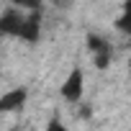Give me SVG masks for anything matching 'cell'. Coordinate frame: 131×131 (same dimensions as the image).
Returning a JSON list of instances; mask_svg holds the SVG:
<instances>
[{
    "instance_id": "obj_1",
    "label": "cell",
    "mask_w": 131,
    "mask_h": 131,
    "mask_svg": "<svg viewBox=\"0 0 131 131\" xmlns=\"http://www.w3.org/2000/svg\"><path fill=\"white\" fill-rule=\"evenodd\" d=\"M88 49L93 54V64L98 70H108L111 62H113V46L108 39H103L100 34H88Z\"/></svg>"
},
{
    "instance_id": "obj_2",
    "label": "cell",
    "mask_w": 131,
    "mask_h": 131,
    "mask_svg": "<svg viewBox=\"0 0 131 131\" xmlns=\"http://www.w3.org/2000/svg\"><path fill=\"white\" fill-rule=\"evenodd\" d=\"M82 90H85L82 70H80V67H72V70H70V75L64 77L62 88H59V95L67 100V103H80V100H82Z\"/></svg>"
},
{
    "instance_id": "obj_3",
    "label": "cell",
    "mask_w": 131,
    "mask_h": 131,
    "mask_svg": "<svg viewBox=\"0 0 131 131\" xmlns=\"http://www.w3.org/2000/svg\"><path fill=\"white\" fill-rule=\"evenodd\" d=\"M23 21H26V10L23 8H5L3 16H0V31H3L5 36H21V28H23Z\"/></svg>"
},
{
    "instance_id": "obj_4",
    "label": "cell",
    "mask_w": 131,
    "mask_h": 131,
    "mask_svg": "<svg viewBox=\"0 0 131 131\" xmlns=\"http://www.w3.org/2000/svg\"><path fill=\"white\" fill-rule=\"evenodd\" d=\"M21 41H28V44H36L41 39V8L39 10H26V21H23V28H21Z\"/></svg>"
},
{
    "instance_id": "obj_5",
    "label": "cell",
    "mask_w": 131,
    "mask_h": 131,
    "mask_svg": "<svg viewBox=\"0 0 131 131\" xmlns=\"http://www.w3.org/2000/svg\"><path fill=\"white\" fill-rule=\"evenodd\" d=\"M28 100V88H13L8 90L3 98H0V111L3 113H13V111H21Z\"/></svg>"
},
{
    "instance_id": "obj_6",
    "label": "cell",
    "mask_w": 131,
    "mask_h": 131,
    "mask_svg": "<svg viewBox=\"0 0 131 131\" xmlns=\"http://www.w3.org/2000/svg\"><path fill=\"white\" fill-rule=\"evenodd\" d=\"M116 31L131 36V0H123V10H121V16L116 18Z\"/></svg>"
},
{
    "instance_id": "obj_7",
    "label": "cell",
    "mask_w": 131,
    "mask_h": 131,
    "mask_svg": "<svg viewBox=\"0 0 131 131\" xmlns=\"http://www.w3.org/2000/svg\"><path fill=\"white\" fill-rule=\"evenodd\" d=\"M8 3L16 8H23V10H39L44 5V0H8Z\"/></svg>"
},
{
    "instance_id": "obj_8",
    "label": "cell",
    "mask_w": 131,
    "mask_h": 131,
    "mask_svg": "<svg viewBox=\"0 0 131 131\" xmlns=\"http://www.w3.org/2000/svg\"><path fill=\"white\" fill-rule=\"evenodd\" d=\"M44 131H70V128L64 126V123H62V118L54 113V116L49 118V123H46V128H44Z\"/></svg>"
},
{
    "instance_id": "obj_9",
    "label": "cell",
    "mask_w": 131,
    "mask_h": 131,
    "mask_svg": "<svg viewBox=\"0 0 131 131\" xmlns=\"http://www.w3.org/2000/svg\"><path fill=\"white\" fill-rule=\"evenodd\" d=\"M54 5H57V8H64V10H67V8L72 5V0H54Z\"/></svg>"
},
{
    "instance_id": "obj_10",
    "label": "cell",
    "mask_w": 131,
    "mask_h": 131,
    "mask_svg": "<svg viewBox=\"0 0 131 131\" xmlns=\"http://www.w3.org/2000/svg\"><path fill=\"white\" fill-rule=\"evenodd\" d=\"M128 72H131V57H128Z\"/></svg>"
}]
</instances>
